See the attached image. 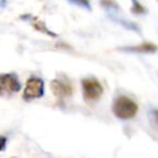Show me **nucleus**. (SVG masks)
<instances>
[{
    "instance_id": "nucleus-1",
    "label": "nucleus",
    "mask_w": 158,
    "mask_h": 158,
    "mask_svg": "<svg viewBox=\"0 0 158 158\" xmlns=\"http://www.w3.org/2000/svg\"><path fill=\"white\" fill-rule=\"evenodd\" d=\"M138 105L128 96L120 95L112 101V112L120 120H130L137 115Z\"/></svg>"
},
{
    "instance_id": "nucleus-2",
    "label": "nucleus",
    "mask_w": 158,
    "mask_h": 158,
    "mask_svg": "<svg viewBox=\"0 0 158 158\" xmlns=\"http://www.w3.org/2000/svg\"><path fill=\"white\" fill-rule=\"evenodd\" d=\"M81 90H83V98L86 102L98 101L104 93V88L101 83L91 77L81 79Z\"/></svg>"
},
{
    "instance_id": "nucleus-3",
    "label": "nucleus",
    "mask_w": 158,
    "mask_h": 158,
    "mask_svg": "<svg viewBox=\"0 0 158 158\" xmlns=\"http://www.w3.org/2000/svg\"><path fill=\"white\" fill-rule=\"evenodd\" d=\"M44 94V81L38 77H30L26 81L22 98L26 101L42 98Z\"/></svg>"
},
{
    "instance_id": "nucleus-4",
    "label": "nucleus",
    "mask_w": 158,
    "mask_h": 158,
    "mask_svg": "<svg viewBox=\"0 0 158 158\" xmlns=\"http://www.w3.org/2000/svg\"><path fill=\"white\" fill-rule=\"evenodd\" d=\"M21 89V83L16 74L6 73L0 75V95L4 93L14 94Z\"/></svg>"
},
{
    "instance_id": "nucleus-5",
    "label": "nucleus",
    "mask_w": 158,
    "mask_h": 158,
    "mask_svg": "<svg viewBox=\"0 0 158 158\" xmlns=\"http://www.w3.org/2000/svg\"><path fill=\"white\" fill-rule=\"evenodd\" d=\"M51 90L58 99H65L72 95L73 88L70 85V81L65 78H56L51 81Z\"/></svg>"
},
{
    "instance_id": "nucleus-6",
    "label": "nucleus",
    "mask_w": 158,
    "mask_h": 158,
    "mask_svg": "<svg viewBox=\"0 0 158 158\" xmlns=\"http://www.w3.org/2000/svg\"><path fill=\"white\" fill-rule=\"evenodd\" d=\"M121 52H128V53H156L158 51V47L152 42H143L135 46H126L117 48Z\"/></svg>"
},
{
    "instance_id": "nucleus-7",
    "label": "nucleus",
    "mask_w": 158,
    "mask_h": 158,
    "mask_svg": "<svg viewBox=\"0 0 158 158\" xmlns=\"http://www.w3.org/2000/svg\"><path fill=\"white\" fill-rule=\"evenodd\" d=\"M20 19L21 20H25V21H28L30 25L35 30H37V31H40V32H42V33H44L47 36H51V37H57V33H54L53 31H51L49 28H47L46 23L43 21H41L38 17H35V16H31V15H25V16L22 15Z\"/></svg>"
},
{
    "instance_id": "nucleus-8",
    "label": "nucleus",
    "mask_w": 158,
    "mask_h": 158,
    "mask_svg": "<svg viewBox=\"0 0 158 158\" xmlns=\"http://www.w3.org/2000/svg\"><path fill=\"white\" fill-rule=\"evenodd\" d=\"M101 6L106 10L107 15L111 16V15H117V11H118V5L115 0H101Z\"/></svg>"
},
{
    "instance_id": "nucleus-9",
    "label": "nucleus",
    "mask_w": 158,
    "mask_h": 158,
    "mask_svg": "<svg viewBox=\"0 0 158 158\" xmlns=\"http://www.w3.org/2000/svg\"><path fill=\"white\" fill-rule=\"evenodd\" d=\"M131 11L136 15H142V14H146V9L137 1V0H132V7H131Z\"/></svg>"
},
{
    "instance_id": "nucleus-10",
    "label": "nucleus",
    "mask_w": 158,
    "mask_h": 158,
    "mask_svg": "<svg viewBox=\"0 0 158 158\" xmlns=\"http://www.w3.org/2000/svg\"><path fill=\"white\" fill-rule=\"evenodd\" d=\"M69 2L77 5V6H80L85 10H91V6H90V1L89 0H68Z\"/></svg>"
},
{
    "instance_id": "nucleus-11",
    "label": "nucleus",
    "mask_w": 158,
    "mask_h": 158,
    "mask_svg": "<svg viewBox=\"0 0 158 158\" xmlns=\"http://www.w3.org/2000/svg\"><path fill=\"white\" fill-rule=\"evenodd\" d=\"M6 147V137L4 136H0V152L4 151Z\"/></svg>"
},
{
    "instance_id": "nucleus-12",
    "label": "nucleus",
    "mask_w": 158,
    "mask_h": 158,
    "mask_svg": "<svg viewBox=\"0 0 158 158\" xmlns=\"http://www.w3.org/2000/svg\"><path fill=\"white\" fill-rule=\"evenodd\" d=\"M153 116H154V118H156L157 122H158V110H154V111H153Z\"/></svg>"
}]
</instances>
